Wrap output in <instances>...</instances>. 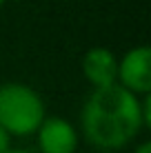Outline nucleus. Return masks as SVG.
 I'll list each match as a JSON object with an SVG mask.
<instances>
[{
	"label": "nucleus",
	"instance_id": "1",
	"mask_svg": "<svg viewBox=\"0 0 151 153\" xmlns=\"http://www.w3.org/2000/svg\"><path fill=\"white\" fill-rule=\"evenodd\" d=\"M80 120L85 138L102 151L122 149L144 126L140 100L120 84L93 89L82 107Z\"/></svg>",
	"mask_w": 151,
	"mask_h": 153
},
{
	"label": "nucleus",
	"instance_id": "2",
	"mask_svg": "<svg viewBox=\"0 0 151 153\" xmlns=\"http://www.w3.org/2000/svg\"><path fill=\"white\" fill-rule=\"evenodd\" d=\"M45 120V102L36 89L20 82L0 84V126L9 135L36 133Z\"/></svg>",
	"mask_w": 151,
	"mask_h": 153
},
{
	"label": "nucleus",
	"instance_id": "3",
	"mask_svg": "<svg viewBox=\"0 0 151 153\" xmlns=\"http://www.w3.org/2000/svg\"><path fill=\"white\" fill-rule=\"evenodd\" d=\"M116 84L133 96H149L151 91V51L147 45L133 47L118 60Z\"/></svg>",
	"mask_w": 151,
	"mask_h": 153
},
{
	"label": "nucleus",
	"instance_id": "4",
	"mask_svg": "<svg viewBox=\"0 0 151 153\" xmlns=\"http://www.w3.org/2000/svg\"><path fill=\"white\" fill-rule=\"evenodd\" d=\"M36 133L42 153H76L78 149V131L65 118L58 115L45 118Z\"/></svg>",
	"mask_w": 151,
	"mask_h": 153
},
{
	"label": "nucleus",
	"instance_id": "5",
	"mask_svg": "<svg viewBox=\"0 0 151 153\" xmlns=\"http://www.w3.org/2000/svg\"><path fill=\"white\" fill-rule=\"evenodd\" d=\"M82 73L93 84V89H105L116 84L118 78V58L107 47H91L82 56Z\"/></svg>",
	"mask_w": 151,
	"mask_h": 153
},
{
	"label": "nucleus",
	"instance_id": "6",
	"mask_svg": "<svg viewBox=\"0 0 151 153\" xmlns=\"http://www.w3.org/2000/svg\"><path fill=\"white\" fill-rule=\"evenodd\" d=\"M9 151V133L0 126V153H7Z\"/></svg>",
	"mask_w": 151,
	"mask_h": 153
},
{
	"label": "nucleus",
	"instance_id": "7",
	"mask_svg": "<svg viewBox=\"0 0 151 153\" xmlns=\"http://www.w3.org/2000/svg\"><path fill=\"white\" fill-rule=\"evenodd\" d=\"M133 153H151V142H142V144H138Z\"/></svg>",
	"mask_w": 151,
	"mask_h": 153
},
{
	"label": "nucleus",
	"instance_id": "8",
	"mask_svg": "<svg viewBox=\"0 0 151 153\" xmlns=\"http://www.w3.org/2000/svg\"><path fill=\"white\" fill-rule=\"evenodd\" d=\"M7 153H29V151H25V149H9Z\"/></svg>",
	"mask_w": 151,
	"mask_h": 153
},
{
	"label": "nucleus",
	"instance_id": "9",
	"mask_svg": "<svg viewBox=\"0 0 151 153\" xmlns=\"http://www.w3.org/2000/svg\"><path fill=\"white\" fill-rule=\"evenodd\" d=\"M2 2H4V0H0V7H2Z\"/></svg>",
	"mask_w": 151,
	"mask_h": 153
}]
</instances>
